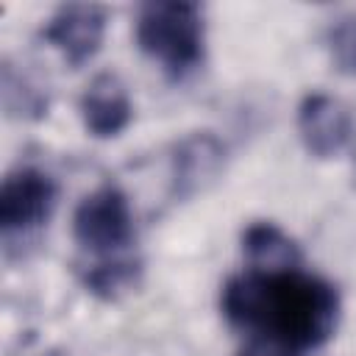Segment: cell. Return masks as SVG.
Returning a JSON list of instances; mask_svg holds the SVG:
<instances>
[{
	"instance_id": "5bb4252c",
	"label": "cell",
	"mask_w": 356,
	"mask_h": 356,
	"mask_svg": "<svg viewBox=\"0 0 356 356\" xmlns=\"http://www.w3.org/2000/svg\"><path fill=\"white\" fill-rule=\"evenodd\" d=\"M50 356H58V353H50Z\"/></svg>"
},
{
	"instance_id": "7c38bea8",
	"label": "cell",
	"mask_w": 356,
	"mask_h": 356,
	"mask_svg": "<svg viewBox=\"0 0 356 356\" xmlns=\"http://www.w3.org/2000/svg\"><path fill=\"white\" fill-rule=\"evenodd\" d=\"M328 50L339 72L356 75V11L342 14L331 28H328Z\"/></svg>"
},
{
	"instance_id": "277c9868",
	"label": "cell",
	"mask_w": 356,
	"mask_h": 356,
	"mask_svg": "<svg viewBox=\"0 0 356 356\" xmlns=\"http://www.w3.org/2000/svg\"><path fill=\"white\" fill-rule=\"evenodd\" d=\"M58 186L39 167H17L3 178L0 228L3 236H31L47 225L56 211Z\"/></svg>"
},
{
	"instance_id": "8fae6325",
	"label": "cell",
	"mask_w": 356,
	"mask_h": 356,
	"mask_svg": "<svg viewBox=\"0 0 356 356\" xmlns=\"http://www.w3.org/2000/svg\"><path fill=\"white\" fill-rule=\"evenodd\" d=\"M139 261L131 256V259H120V261H106V264H86V270L81 273L83 278V286L97 295V298H117L120 292L131 289L139 278Z\"/></svg>"
},
{
	"instance_id": "9c48e42d",
	"label": "cell",
	"mask_w": 356,
	"mask_h": 356,
	"mask_svg": "<svg viewBox=\"0 0 356 356\" xmlns=\"http://www.w3.org/2000/svg\"><path fill=\"white\" fill-rule=\"evenodd\" d=\"M242 250L248 256V267H292L300 264L298 245L275 225V222H250L242 234Z\"/></svg>"
},
{
	"instance_id": "3957f363",
	"label": "cell",
	"mask_w": 356,
	"mask_h": 356,
	"mask_svg": "<svg viewBox=\"0 0 356 356\" xmlns=\"http://www.w3.org/2000/svg\"><path fill=\"white\" fill-rule=\"evenodd\" d=\"M72 236L83 253L95 256L92 264L131 259L128 248L134 245L136 234L128 195L114 184L86 195L72 214Z\"/></svg>"
},
{
	"instance_id": "ba28073f",
	"label": "cell",
	"mask_w": 356,
	"mask_h": 356,
	"mask_svg": "<svg viewBox=\"0 0 356 356\" xmlns=\"http://www.w3.org/2000/svg\"><path fill=\"white\" fill-rule=\"evenodd\" d=\"M81 120L83 128L95 139H114L120 136L131 117H134V103L125 89V83L114 72H100L81 95Z\"/></svg>"
},
{
	"instance_id": "6da1fadb",
	"label": "cell",
	"mask_w": 356,
	"mask_h": 356,
	"mask_svg": "<svg viewBox=\"0 0 356 356\" xmlns=\"http://www.w3.org/2000/svg\"><path fill=\"white\" fill-rule=\"evenodd\" d=\"M220 309L250 339H267L298 353L325 345L342 312L337 286L300 264L248 267L231 275L222 286Z\"/></svg>"
},
{
	"instance_id": "7a4b0ae2",
	"label": "cell",
	"mask_w": 356,
	"mask_h": 356,
	"mask_svg": "<svg viewBox=\"0 0 356 356\" xmlns=\"http://www.w3.org/2000/svg\"><path fill=\"white\" fill-rule=\"evenodd\" d=\"M136 44L170 81L189 78L203 64V8L184 0H156L139 6Z\"/></svg>"
},
{
	"instance_id": "4fadbf2b",
	"label": "cell",
	"mask_w": 356,
	"mask_h": 356,
	"mask_svg": "<svg viewBox=\"0 0 356 356\" xmlns=\"http://www.w3.org/2000/svg\"><path fill=\"white\" fill-rule=\"evenodd\" d=\"M239 356H300L298 350H289L284 345H275V342H267V339H250Z\"/></svg>"
},
{
	"instance_id": "8992f818",
	"label": "cell",
	"mask_w": 356,
	"mask_h": 356,
	"mask_svg": "<svg viewBox=\"0 0 356 356\" xmlns=\"http://www.w3.org/2000/svg\"><path fill=\"white\" fill-rule=\"evenodd\" d=\"M298 134L314 159H331L348 147L353 136V117L337 97L312 92L298 106Z\"/></svg>"
},
{
	"instance_id": "30bf717a",
	"label": "cell",
	"mask_w": 356,
	"mask_h": 356,
	"mask_svg": "<svg viewBox=\"0 0 356 356\" xmlns=\"http://www.w3.org/2000/svg\"><path fill=\"white\" fill-rule=\"evenodd\" d=\"M0 95H3L6 114L19 117V120H42L47 114V106H50L47 89L39 81H33L28 72L17 70L11 61H3Z\"/></svg>"
},
{
	"instance_id": "5b68a950",
	"label": "cell",
	"mask_w": 356,
	"mask_h": 356,
	"mask_svg": "<svg viewBox=\"0 0 356 356\" xmlns=\"http://www.w3.org/2000/svg\"><path fill=\"white\" fill-rule=\"evenodd\" d=\"M108 25V14L95 3H67L56 8V14L42 28V39L61 53L70 67H83L95 58L103 44Z\"/></svg>"
},
{
	"instance_id": "52a82bcc",
	"label": "cell",
	"mask_w": 356,
	"mask_h": 356,
	"mask_svg": "<svg viewBox=\"0 0 356 356\" xmlns=\"http://www.w3.org/2000/svg\"><path fill=\"white\" fill-rule=\"evenodd\" d=\"M225 164L222 142L203 131L181 139L172 153V172H170V195L175 200H189L206 186H211Z\"/></svg>"
}]
</instances>
